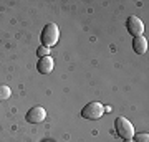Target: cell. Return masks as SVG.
Returning a JSON list of instances; mask_svg holds the SVG:
<instances>
[{
    "mask_svg": "<svg viewBox=\"0 0 149 142\" xmlns=\"http://www.w3.org/2000/svg\"><path fill=\"white\" fill-rule=\"evenodd\" d=\"M60 40V30L58 26H56V23H47L45 25V28L42 30V43L43 46H55L56 43H58Z\"/></svg>",
    "mask_w": 149,
    "mask_h": 142,
    "instance_id": "obj_1",
    "label": "cell"
},
{
    "mask_svg": "<svg viewBox=\"0 0 149 142\" xmlns=\"http://www.w3.org/2000/svg\"><path fill=\"white\" fill-rule=\"evenodd\" d=\"M114 129H116V134L119 137H123L124 141H128V139H133L134 136V127L133 124L126 119V117H116V121H114Z\"/></svg>",
    "mask_w": 149,
    "mask_h": 142,
    "instance_id": "obj_2",
    "label": "cell"
},
{
    "mask_svg": "<svg viewBox=\"0 0 149 142\" xmlns=\"http://www.w3.org/2000/svg\"><path fill=\"white\" fill-rule=\"evenodd\" d=\"M104 114V107H103L101 103H88V104L81 109V116L85 117V119H90V121H96V119H100V117Z\"/></svg>",
    "mask_w": 149,
    "mask_h": 142,
    "instance_id": "obj_3",
    "label": "cell"
},
{
    "mask_svg": "<svg viewBox=\"0 0 149 142\" xmlns=\"http://www.w3.org/2000/svg\"><path fill=\"white\" fill-rule=\"evenodd\" d=\"M25 119H27V122H30V124H40V122H43L47 119V111L43 109L42 106H35V107H32V109L27 112Z\"/></svg>",
    "mask_w": 149,
    "mask_h": 142,
    "instance_id": "obj_4",
    "label": "cell"
},
{
    "mask_svg": "<svg viewBox=\"0 0 149 142\" xmlns=\"http://www.w3.org/2000/svg\"><path fill=\"white\" fill-rule=\"evenodd\" d=\"M126 26H128V32L133 35V37H143V32H144V25L143 21L139 20L138 17H128L126 20Z\"/></svg>",
    "mask_w": 149,
    "mask_h": 142,
    "instance_id": "obj_5",
    "label": "cell"
},
{
    "mask_svg": "<svg viewBox=\"0 0 149 142\" xmlns=\"http://www.w3.org/2000/svg\"><path fill=\"white\" fill-rule=\"evenodd\" d=\"M53 66H55L53 60L50 58V56H43V58H40V61H38L37 69L42 74H50L52 71H53Z\"/></svg>",
    "mask_w": 149,
    "mask_h": 142,
    "instance_id": "obj_6",
    "label": "cell"
},
{
    "mask_svg": "<svg viewBox=\"0 0 149 142\" xmlns=\"http://www.w3.org/2000/svg\"><path fill=\"white\" fill-rule=\"evenodd\" d=\"M133 50L138 53V55H144V53L148 51V42H146V38L144 37H134Z\"/></svg>",
    "mask_w": 149,
    "mask_h": 142,
    "instance_id": "obj_7",
    "label": "cell"
},
{
    "mask_svg": "<svg viewBox=\"0 0 149 142\" xmlns=\"http://www.w3.org/2000/svg\"><path fill=\"white\" fill-rule=\"evenodd\" d=\"M10 94H12V91H10V88H8V86H0V101L8 99V98H10Z\"/></svg>",
    "mask_w": 149,
    "mask_h": 142,
    "instance_id": "obj_8",
    "label": "cell"
},
{
    "mask_svg": "<svg viewBox=\"0 0 149 142\" xmlns=\"http://www.w3.org/2000/svg\"><path fill=\"white\" fill-rule=\"evenodd\" d=\"M134 142H149L148 132H141V134H136V137H134Z\"/></svg>",
    "mask_w": 149,
    "mask_h": 142,
    "instance_id": "obj_9",
    "label": "cell"
},
{
    "mask_svg": "<svg viewBox=\"0 0 149 142\" xmlns=\"http://www.w3.org/2000/svg\"><path fill=\"white\" fill-rule=\"evenodd\" d=\"M37 55L40 56V58H43V56H48V55H50V50H48L47 46H40V48L37 50Z\"/></svg>",
    "mask_w": 149,
    "mask_h": 142,
    "instance_id": "obj_10",
    "label": "cell"
},
{
    "mask_svg": "<svg viewBox=\"0 0 149 142\" xmlns=\"http://www.w3.org/2000/svg\"><path fill=\"white\" fill-rule=\"evenodd\" d=\"M124 142H134L133 139H128V141H124Z\"/></svg>",
    "mask_w": 149,
    "mask_h": 142,
    "instance_id": "obj_11",
    "label": "cell"
}]
</instances>
